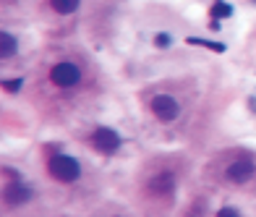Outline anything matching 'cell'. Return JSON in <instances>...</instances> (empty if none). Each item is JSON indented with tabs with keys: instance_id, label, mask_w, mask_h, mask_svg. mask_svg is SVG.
<instances>
[{
	"instance_id": "6da1fadb",
	"label": "cell",
	"mask_w": 256,
	"mask_h": 217,
	"mask_svg": "<svg viewBox=\"0 0 256 217\" xmlns=\"http://www.w3.org/2000/svg\"><path fill=\"white\" fill-rule=\"evenodd\" d=\"M50 175L55 180H60V183H73L79 175H81V165H79V160L76 157H68V155H55L50 160Z\"/></svg>"
},
{
	"instance_id": "7a4b0ae2",
	"label": "cell",
	"mask_w": 256,
	"mask_h": 217,
	"mask_svg": "<svg viewBox=\"0 0 256 217\" xmlns=\"http://www.w3.org/2000/svg\"><path fill=\"white\" fill-rule=\"evenodd\" d=\"M152 113H154V118L162 121V123H170V121H175L178 115H180V105H178V99L175 97H170V94H154L152 97Z\"/></svg>"
},
{
	"instance_id": "3957f363",
	"label": "cell",
	"mask_w": 256,
	"mask_h": 217,
	"mask_svg": "<svg viewBox=\"0 0 256 217\" xmlns=\"http://www.w3.org/2000/svg\"><path fill=\"white\" fill-rule=\"evenodd\" d=\"M79 79H81L79 66H76V63H68V60L52 66V71H50V81H52V84H58V87H76Z\"/></svg>"
},
{
	"instance_id": "277c9868",
	"label": "cell",
	"mask_w": 256,
	"mask_h": 217,
	"mask_svg": "<svg viewBox=\"0 0 256 217\" xmlns=\"http://www.w3.org/2000/svg\"><path fill=\"white\" fill-rule=\"evenodd\" d=\"M91 144L102 152V155H113V152H118V147H121V136L107 129V126H99V129L94 131V136H91Z\"/></svg>"
},
{
	"instance_id": "5b68a950",
	"label": "cell",
	"mask_w": 256,
	"mask_h": 217,
	"mask_svg": "<svg viewBox=\"0 0 256 217\" xmlns=\"http://www.w3.org/2000/svg\"><path fill=\"white\" fill-rule=\"evenodd\" d=\"M3 199H5V204H11V207H18V204H26L32 199V188L24 183V180H11V183L5 186V191H3Z\"/></svg>"
},
{
	"instance_id": "8992f818",
	"label": "cell",
	"mask_w": 256,
	"mask_h": 217,
	"mask_svg": "<svg viewBox=\"0 0 256 217\" xmlns=\"http://www.w3.org/2000/svg\"><path fill=\"white\" fill-rule=\"evenodd\" d=\"M254 162L249 157H241V160H235L230 162V168H227V180H233V183H246L251 175H254Z\"/></svg>"
},
{
	"instance_id": "52a82bcc",
	"label": "cell",
	"mask_w": 256,
	"mask_h": 217,
	"mask_svg": "<svg viewBox=\"0 0 256 217\" xmlns=\"http://www.w3.org/2000/svg\"><path fill=\"white\" fill-rule=\"evenodd\" d=\"M146 188H149V194H154V196H170L172 194V188H175V175L172 173H157L149 183H146Z\"/></svg>"
},
{
	"instance_id": "ba28073f",
	"label": "cell",
	"mask_w": 256,
	"mask_h": 217,
	"mask_svg": "<svg viewBox=\"0 0 256 217\" xmlns=\"http://www.w3.org/2000/svg\"><path fill=\"white\" fill-rule=\"evenodd\" d=\"M0 55H3V60L16 55V37H11L8 32L0 34Z\"/></svg>"
},
{
	"instance_id": "9c48e42d",
	"label": "cell",
	"mask_w": 256,
	"mask_h": 217,
	"mask_svg": "<svg viewBox=\"0 0 256 217\" xmlns=\"http://www.w3.org/2000/svg\"><path fill=\"white\" fill-rule=\"evenodd\" d=\"M209 13H212V19H214V21L230 19V16H233V5H230V3H225V0H217V3L212 5V11H209Z\"/></svg>"
},
{
	"instance_id": "30bf717a",
	"label": "cell",
	"mask_w": 256,
	"mask_h": 217,
	"mask_svg": "<svg viewBox=\"0 0 256 217\" xmlns=\"http://www.w3.org/2000/svg\"><path fill=\"white\" fill-rule=\"evenodd\" d=\"M50 5H52L55 13L68 16V13H73V11L79 8V0H50Z\"/></svg>"
},
{
	"instance_id": "8fae6325",
	"label": "cell",
	"mask_w": 256,
	"mask_h": 217,
	"mask_svg": "<svg viewBox=\"0 0 256 217\" xmlns=\"http://www.w3.org/2000/svg\"><path fill=\"white\" fill-rule=\"evenodd\" d=\"M188 44L194 47H207V50H214V52H225V44L222 42H212V40H199V37H186Z\"/></svg>"
},
{
	"instance_id": "7c38bea8",
	"label": "cell",
	"mask_w": 256,
	"mask_h": 217,
	"mask_svg": "<svg viewBox=\"0 0 256 217\" xmlns=\"http://www.w3.org/2000/svg\"><path fill=\"white\" fill-rule=\"evenodd\" d=\"M170 34H165V32H160V34H154V44H157L160 50H165V47H170Z\"/></svg>"
},
{
	"instance_id": "4fadbf2b",
	"label": "cell",
	"mask_w": 256,
	"mask_h": 217,
	"mask_svg": "<svg viewBox=\"0 0 256 217\" xmlns=\"http://www.w3.org/2000/svg\"><path fill=\"white\" fill-rule=\"evenodd\" d=\"M21 84H24V79H8V81H3V89L5 92H18Z\"/></svg>"
},
{
	"instance_id": "5bb4252c",
	"label": "cell",
	"mask_w": 256,
	"mask_h": 217,
	"mask_svg": "<svg viewBox=\"0 0 256 217\" xmlns=\"http://www.w3.org/2000/svg\"><path fill=\"white\" fill-rule=\"evenodd\" d=\"M217 217H241V215H238L235 207H222V210L217 212Z\"/></svg>"
},
{
	"instance_id": "9a60e30c",
	"label": "cell",
	"mask_w": 256,
	"mask_h": 217,
	"mask_svg": "<svg viewBox=\"0 0 256 217\" xmlns=\"http://www.w3.org/2000/svg\"><path fill=\"white\" fill-rule=\"evenodd\" d=\"M254 3H256V0H254Z\"/></svg>"
}]
</instances>
